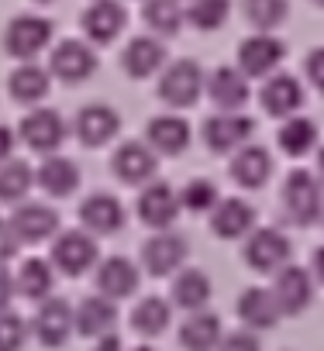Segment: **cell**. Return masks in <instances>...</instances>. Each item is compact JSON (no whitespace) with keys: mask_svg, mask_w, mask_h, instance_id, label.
I'll use <instances>...</instances> for the list:
<instances>
[{"mask_svg":"<svg viewBox=\"0 0 324 351\" xmlns=\"http://www.w3.org/2000/svg\"><path fill=\"white\" fill-rule=\"evenodd\" d=\"M283 214L297 228H310L324 217V190L310 169H293L283 183Z\"/></svg>","mask_w":324,"mask_h":351,"instance_id":"obj_1","label":"cell"},{"mask_svg":"<svg viewBox=\"0 0 324 351\" xmlns=\"http://www.w3.org/2000/svg\"><path fill=\"white\" fill-rule=\"evenodd\" d=\"M204 90H207V73L200 69L197 59H176L170 66H162L159 86H155L159 100L166 107H176V110L180 107H194L204 97Z\"/></svg>","mask_w":324,"mask_h":351,"instance_id":"obj_2","label":"cell"},{"mask_svg":"<svg viewBox=\"0 0 324 351\" xmlns=\"http://www.w3.org/2000/svg\"><path fill=\"white\" fill-rule=\"evenodd\" d=\"M52 42V21L42 14H18L4 28V52L14 56L18 62L38 59Z\"/></svg>","mask_w":324,"mask_h":351,"instance_id":"obj_3","label":"cell"},{"mask_svg":"<svg viewBox=\"0 0 324 351\" xmlns=\"http://www.w3.org/2000/svg\"><path fill=\"white\" fill-rule=\"evenodd\" d=\"M252 134H255V121L242 110H218L204 121V145L214 155L238 152L242 145H248Z\"/></svg>","mask_w":324,"mask_h":351,"instance_id":"obj_4","label":"cell"},{"mask_svg":"<svg viewBox=\"0 0 324 351\" xmlns=\"http://www.w3.org/2000/svg\"><path fill=\"white\" fill-rule=\"evenodd\" d=\"M290 255H293V245L279 228H252L248 238H245V262L255 272L276 276L290 262Z\"/></svg>","mask_w":324,"mask_h":351,"instance_id":"obj_5","label":"cell"},{"mask_svg":"<svg viewBox=\"0 0 324 351\" xmlns=\"http://www.w3.org/2000/svg\"><path fill=\"white\" fill-rule=\"evenodd\" d=\"M187 255H190V245H187V238L176 234L173 228L155 231V234L141 245V265H145V272L155 276V279L180 272L183 262H187Z\"/></svg>","mask_w":324,"mask_h":351,"instance_id":"obj_6","label":"cell"},{"mask_svg":"<svg viewBox=\"0 0 324 351\" xmlns=\"http://www.w3.org/2000/svg\"><path fill=\"white\" fill-rule=\"evenodd\" d=\"M238 69L248 76V80H259V76H273L279 69V62L286 59V45L273 35V32H255L248 35L245 42H238Z\"/></svg>","mask_w":324,"mask_h":351,"instance_id":"obj_7","label":"cell"},{"mask_svg":"<svg viewBox=\"0 0 324 351\" xmlns=\"http://www.w3.org/2000/svg\"><path fill=\"white\" fill-rule=\"evenodd\" d=\"M32 330L45 348H62L76 330V310L62 296H45L38 300V310L32 317Z\"/></svg>","mask_w":324,"mask_h":351,"instance_id":"obj_8","label":"cell"},{"mask_svg":"<svg viewBox=\"0 0 324 351\" xmlns=\"http://www.w3.org/2000/svg\"><path fill=\"white\" fill-rule=\"evenodd\" d=\"M52 265L66 276H83L86 269L97 265V241L86 228H73V231H62L56 234V245H52Z\"/></svg>","mask_w":324,"mask_h":351,"instance_id":"obj_9","label":"cell"},{"mask_svg":"<svg viewBox=\"0 0 324 351\" xmlns=\"http://www.w3.org/2000/svg\"><path fill=\"white\" fill-rule=\"evenodd\" d=\"M114 176L121 183L128 186H145L155 180V172H159V152L148 145V141H121L114 158Z\"/></svg>","mask_w":324,"mask_h":351,"instance_id":"obj_10","label":"cell"},{"mask_svg":"<svg viewBox=\"0 0 324 351\" xmlns=\"http://www.w3.org/2000/svg\"><path fill=\"white\" fill-rule=\"evenodd\" d=\"M18 134H21V141H25L32 152L52 155V152L62 148V141H66L69 131H66V121H62L59 110H52V107H35L32 114H25Z\"/></svg>","mask_w":324,"mask_h":351,"instance_id":"obj_11","label":"cell"},{"mask_svg":"<svg viewBox=\"0 0 324 351\" xmlns=\"http://www.w3.org/2000/svg\"><path fill=\"white\" fill-rule=\"evenodd\" d=\"M180 193L170 183H145L141 197H138V221L152 231H166L180 221Z\"/></svg>","mask_w":324,"mask_h":351,"instance_id":"obj_12","label":"cell"},{"mask_svg":"<svg viewBox=\"0 0 324 351\" xmlns=\"http://www.w3.org/2000/svg\"><path fill=\"white\" fill-rule=\"evenodd\" d=\"M273 296H276L283 317H300L310 306V300H314V276H310V269H300V265L286 262L276 272Z\"/></svg>","mask_w":324,"mask_h":351,"instance_id":"obj_13","label":"cell"},{"mask_svg":"<svg viewBox=\"0 0 324 351\" xmlns=\"http://www.w3.org/2000/svg\"><path fill=\"white\" fill-rule=\"evenodd\" d=\"M52 76L66 80V83H83L97 73V52H93V42H80V38H62L56 49H52Z\"/></svg>","mask_w":324,"mask_h":351,"instance_id":"obj_14","label":"cell"},{"mask_svg":"<svg viewBox=\"0 0 324 351\" xmlns=\"http://www.w3.org/2000/svg\"><path fill=\"white\" fill-rule=\"evenodd\" d=\"M83 35H86V42H93V45H111L121 32H124V25H128V11H124V4L121 0H93V4L83 11Z\"/></svg>","mask_w":324,"mask_h":351,"instance_id":"obj_15","label":"cell"},{"mask_svg":"<svg viewBox=\"0 0 324 351\" xmlns=\"http://www.w3.org/2000/svg\"><path fill=\"white\" fill-rule=\"evenodd\" d=\"M76 138L86 145V148H104L107 141H114L121 134V114L107 104H86L80 114H76Z\"/></svg>","mask_w":324,"mask_h":351,"instance_id":"obj_16","label":"cell"},{"mask_svg":"<svg viewBox=\"0 0 324 351\" xmlns=\"http://www.w3.org/2000/svg\"><path fill=\"white\" fill-rule=\"evenodd\" d=\"M162 66H166V45H162L159 35H138L121 52V69L131 80H148L162 73Z\"/></svg>","mask_w":324,"mask_h":351,"instance_id":"obj_17","label":"cell"},{"mask_svg":"<svg viewBox=\"0 0 324 351\" xmlns=\"http://www.w3.org/2000/svg\"><path fill=\"white\" fill-rule=\"evenodd\" d=\"M259 104H262V110L269 117L300 114V107H303V86L290 73H273V76H266V83L259 90Z\"/></svg>","mask_w":324,"mask_h":351,"instance_id":"obj_18","label":"cell"},{"mask_svg":"<svg viewBox=\"0 0 324 351\" xmlns=\"http://www.w3.org/2000/svg\"><path fill=\"white\" fill-rule=\"evenodd\" d=\"M204 93L211 97V104H214L218 110H242V107L248 104V97H252L248 76H245L238 66H218V69L207 76V90H204Z\"/></svg>","mask_w":324,"mask_h":351,"instance_id":"obj_19","label":"cell"},{"mask_svg":"<svg viewBox=\"0 0 324 351\" xmlns=\"http://www.w3.org/2000/svg\"><path fill=\"white\" fill-rule=\"evenodd\" d=\"M255 228V207L242 197H224L214 204L211 210V231L224 241H238L248 238V231Z\"/></svg>","mask_w":324,"mask_h":351,"instance_id":"obj_20","label":"cell"},{"mask_svg":"<svg viewBox=\"0 0 324 351\" xmlns=\"http://www.w3.org/2000/svg\"><path fill=\"white\" fill-rule=\"evenodd\" d=\"M11 228L21 245H38L59 231V214L49 204H18L11 214Z\"/></svg>","mask_w":324,"mask_h":351,"instance_id":"obj_21","label":"cell"},{"mask_svg":"<svg viewBox=\"0 0 324 351\" xmlns=\"http://www.w3.org/2000/svg\"><path fill=\"white\" fill-rule=\"evenodd\" d=\"M190 138H194V131L183 114H159L145 128V141L159 155H183L190 148Z\"/></svg>","mask_w":324,"mask_h":351,"instance_id":"obj_22","label":"cell"},{"mask_svg":"<svg viewBox=\"0 0 324 351\" xmlns=\"http://www.w3.org/2000/svg\"><path fill=\"white\" fill-rule=\"evenodd\" d=\"M273 155L262 145H242L238 152H231V180L242 190H262L273 176Z\"/></svg>","mask_w":324,"mask_h":351,"instance_id":"obj_23","label":"cell"},{"mask_svg":"<svg viewBox=\"0 0 324 351\" xmlns=\"http://www.w3.org/2000/svg\"><path fill=\"white\" fill-rule=\"evenodd\" d=\"M80 221L90 234H117L124 228V204L114 193H90L80 204Z\"/></svg>","mask_w":324,"mask_h":351,"instance_id":"obj_24","label":"cell"},{"mask_svg":"<svg viewBox=\"0 0 324 351\" xmlns=\"http://www.w3.org/2000/svg\"><path fill=\"white\" fill-rule=\"evenodd\" d=\"M93 282H97V293H104V296H111V300H128V296L138 289L141 272H138V265H135L131 258L111 255V258H104V262L97 265Z\"/></svg>","mask_w":324,"mask_h":351,"instance_id":"obj_25","label":"cell"},{"mask_svg":"<svg viewBox=\"0 0 324 351\" xmlns=\"http://www.w3.org/2000/svg\"><path fill=\"white\" fill-rule=\"evenodd\" d=\"M235 310H238V320H242L245 327H252V330H273V327L279 324V317H283V310H279L273 289H262V286L242 289Z\"/></svg>","mask_w":324,"mask_h":351,"instance_id":"obj_26","label":"cell"},{"mask_svg":"<svg viewBox=\"0 0 324 351\" xmlns=\"http://www.w3.org/2000/svg\"><path fill=\"white\" fill-rule=\"evenodd\" d=\"M80 180H83V176H80V165H76L73 158L59 155V152L45 155L42 165L35 169V183H38V190L49 193V197H56V200L69 197V193L80 186Z\"/></svg>","mask_w":324,"mask_h":351,"instance_id":"obj_27","label":"cell"},{"mask_svg":"<svg viewBox=\"0 0 324 351\" xmlns=\"http://www.w3.org/2000/svg\"><path fill=\"white\" fill-rule=\"evenodd\" d=\"M221 337H224L221 334V317L211 313L207 306L194 310L180 327V348L183 351H218Z\"/></svg>","mask_w":324,"mask_h":351,"instance_id":"obj_28","label":"cell"},{"mask_svg":"<svg viewBox=\"0 0 324 351\" xmlns=\"http://www.w3.org/2000/svg\"><path fill=\"white\" fill-rule=\"evenodd\" d=\"M114 324H117V306H114L111 296L97 293V296L80 300V306H76V334L104 337V334L114 330Z\"/></svg>","mask_w":324,"mask_h":351,"instance_id":"obj_29","label":"cell"},{"mask_svg":"<svg viewBox=\"0 0 324 351\" xmlns=\"http://www.w3.org/2000/svg\"><path fill=\"white\" fill-rule=\"evenodd\" d=\"M49 86H52L49 69H42L35 59H32V62H21V66L11 73V80H8L11 97H14L18 104H28V107L42 104V100L49 97Z\"/></svg>","mask_w":324,"mask_h":351,"instance_id":"obj_30","label":"cell"},{"mask_svg":"<svg viewBox=\"0 0 324 351\" xmlns=\"http://www.w3.org/2000/svg\"><path fill=\"white\" fill-rule=\"evenodd\" d=\"M170 300H173L180 310H187V313L204 310V306L211 303V279H207V272H204V269H180L176 279H173Z\"/></svg>","mask_w":324,"mask_h":351,"instance_id":"obj_31","label":"cell"},{"mask_svg":"<svg viewBox=\"0 0 324 351\" xmlns=\"http://www.w3.org/2000/svg\"><path fill=\"white\" fill-rule=\"evenodd\" d=\"M276 141H279L283 155L303 158V155H310L317 148V124L310 117H303V114H290V117H283Z\"/></svg>","mask_w":324,"mask_h":351,"instance_id":"obj_32","label":"cell"},{"mask_svg":"<svg viewBox=\"0 0 324 351\" xmlns=\"http://www.w3.org/2000/svg\"><path fill=\"white\" fill-rule=\"evenodd\" d=\"M141 18H145L152 35L173 38V35H180V28L187 21V11H183V0H145Z\"/></svg>","mask_w":324,"mask_h":351,"instance_id":"obj_33","label":"cell"},{"mask_svg":"<svg viewBox=\"0 0 324 351\" xmlns=\"http://www.w3.org/2000/svg\"><path fill=\"white\" fill-rule=\"evenodd\" d=\"M14 282H18V296L45 300L56 286V265L45 262V258H25L21 269L14 272Z\"/></svg>","mask_w":324,"mask_h":351,"instance_id":"obj_34","label":"cell"},{"mask_svg":"<svg viewBox=\"0 0 324 351\" xmlns=\"http://www.w3.org/2000/svg\"><path fill=\"white\" fill-rule=\"evenodd\" d=\"M32 186H35V169L28 162H18V158L0 162V204H11V207L25 204Z\"/></svg>","mask_w":324,"mask_h":351,"instance_id":"obj_35","label":"cell"},{"mask_svg":"<svg viewBox=\"0 0 324 351\" xmlns=\"http://www.w3.org/2000/svg\"><path fill=\"white\" fill-rule=\"evenodd\" d=\"M170 320H173V303L162 300V296H145L131 310V327L141 337H159L162 330L170 327Z\"/></svg>","mask_w":324,"mask_h":351,"instance_id":"obj_36","label":"cell"},{"mask_svg":"<svg viewBox=\"0 0 324 351\" xmlns=\"http://www.w3.org/2000/svg\"><path fill=\"white\" fill-rule=\"evenodd\" d=\"M231 18V0H190L187 4V21L197 32H218Z\"/></svg>","mask_w":324,"mask_h":351,"instance_id":"obj_37","label":"cell"},{"mask_svg":"<svg viewBox=\"0 0 324 351\" xmlns=\"http://www.w3.org/2000/svg\"><path fill=\"white\" fill-rule=\"evenodd\" d=\"M242 11H245V18H248V25L255 32H276L286 21L290 4L286 0H245Z\"/></svg>","mask_w":324,"mask_h":351,"instance_id":"obj_38","label":"cell"},{"mask_svg":"<svg viewBox=\"0 0 324 351\" xmlns=\"http://www.w3.org/2000/svg\"><path fill=\"white\" fill-rule=\"evenodd\" d=\"M218 200H221V197H218V186H214L211 180H194V183H187L183 193H180L183 210H194V214H211Z\"/></svg>","mask_w":324,"mask_h":351,"instance_id":"obj_39","label":"cell"},{"mask_svg":"<svg viewBox=\"0 0 324 351\" xmlns=\"http://www.w3.org/2000/svg\"><path fill=\"white\" fill-rule=\"evenodd\" d=\"M28 337V324L18 313H0V351H21Z\"/></svg>","mask_w":324,"mask_h":351,"instance_id":"obj_40","label":"cell"},{"mask_svg":"<svg viewBox=\"0 0 324 351\" xmlns=\"http://www.w3.org/2000/svg\"><path fill=\"white\" fill-rule=\"evenodd\" d=\"M218 351H262V344H259V334L252 327H245V330L224 334L221 344H218Z\"/></svg>","mask_w":324,"mask_h":351,"instance_id":"obj_41","label":"cell"},{"mask_svg":"<svg viewBox=\"0 0 324 351\" xmlns=\"http://www.w3.org/2000/svg\"><path fill=\"white\" fill-rule=\"evenodd\" d=\"M18 248H21V241H18V234H14L11 221L0 217V269H4V265L18 255Z\"/></svg>","mask_w":324,"mask_h":351,"instance_id":"obj_42","label":"cell"},{"mask_svg":"<svg viewBox=\"0 0 324 351\" xmlns=\"http://www.w3.org/2000/svg\"><path fill=\"white\" fill-rule=\"evenodd\" d=\"M303 73H307L310 86H314L317 93H324V49H314V52L307 56V62H303Z\"/></svg>","mask_w":324,"mask_h":351,"instance_id":"obj_43","label":"cell"},{"mask_svg":"<svg viewBox=\"0 0 324 351\" xmlns=\"http://www.w3.org/2000/svg\"><path fill=\"white\" fill-rule=\"evenodd\" d=\"M14 296H18V282H14V276L0 269V313H8V310H11Z\"/></svg>","mask_w":324,"mask_h":351,"instance_id":"obj_44","label":"cell"},{"mask_svg":"<svg viewBox=\"0 0 324 351\" xmlns=\"http://www.w3.org/2000/svg\"><path fill=\"white\" fill-rule=\"evenodd\" d=\"M14 145H18V134H14L11 128L0 124V162H8V158L14 155Z\"/></svg>","mask_w":324,"mask_h":351,"instance_id":"obj_45","label":"cell"},{"mask_svg":"<svg viewBox=\"0 0 324 351\" xmlns=\"http://www.w3.org/2000/svg\"><path fill=\"white\" fill-rule=\"evenodd\" d=\"M310 276H314V282L324 286V245L314 248V255H310Z\"/></svg>","mask_w":324,"mask_h":351,"instance_id":"obj_46","label":"cell"},{"mask_svg":"<svg viewBox=\"0 0 324 351\" xmlns=\"http://www.w3.org/2000/svg\"><path fill=\"white\" fill-rule=\"evenodd\" d=\"M93 351H124V348H121V337L117 334H104V337H97Z\"/></svg>","mask_w":324,"mask_h":351,"instance_id":"obj_47","label":"cell"},{"mask_svg":"<svg viewBox=\"0 0 324 351\" xmlns=\"http://www.w3.org/2000/svg\"><path fill=\"white\" fill-rule=\"evenodd\" d=\"M314 176H317V183L324 190V148H317V165H314Z\"/></svg>","mask_w":324,"mask_h":351,"instance_id":"obj_48","label":"cell"},{"mask_svg":"<svg viewBox=\"0 0 324 351\" xmlns=\"http://www.w3.org/2000/svg\"><path fill=\"white\" fill-rule=\"evenodd\" d=\"M131 351H152V348H148V344H141V348H131Z\"/></svg>","mask_w":324,"mask_h":351,"instance_id":"obj_49","label":"cell"},{"mask_svg":"<svg viewBox=\"0 0 324 351\" xmlns=\"http://www.w3.org/2000/svg\"><path fill=\"white\" fill-rule=\"evenodd\" d=\"M310 4H314V8H324V0H310Z\"/></svg>","mask_w":324,"mask_h":351,"instance_id":"obj_50","label":"cell"},{"mask_svg":"<svg viewBox=\"0 0 324 351\" xmlns=\"http://www.w3.org/2000/svg\"><path fill=\"white\" fill-rule=\"evenodd\" d=\"M35 4H52V0H35Z\"/></svg>","mask_w":324,"mask_h":351,"instance_id":"obj_51","label":"cell"},{"mask_svg":"<svg viewBox=\"0 0 324 351\" xmlns=\"http://www.w3.org/2000/svg\"><path fill=\"white\" fill-rule=\"evenodd\" d=\"M187 4H190V0H187Z\"/></svg>","mask_w":324,"mask_h":351,"instance_id":"obj_52","label":"cell"}]
</instances>
